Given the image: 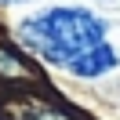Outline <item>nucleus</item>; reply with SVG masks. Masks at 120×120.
Returning <instances> with one entry per match:
<instances>
[{"instance_id": "obj_1", "label": "nucleus", "mask_w": 120, "mask_h": 120, "mask_svg": "<svg viewBox=\"0 0 120 120\" xmlns=\"http://www.w3.org/2000/svg\"><path fill=\"white\" fill-rule=\"evenodd\" d=\"M18 44L37 58L95 80L120 66L116 47L105 37V22L84 8H47L18 22Z\"/></svg>"}, {"instance_id": "obj_2", "label": "nucleus", "mask_w": 120, "mask_h": 120, "mask_svg": "<svg viewBox=\"0 0 120 120\" xmlns=\"http://www.w3.org/2000/svg\"><path fill=\"white\" fill-rule=\"evenodd\" d=\"M15 116L18 120H69L66 113L51 109V105H44V102H22V105H15Z\"/></svg>"}, {"instance_id": "obj_3", "label": "nucleus", "mask_w": 120, "mask_h": 120, "mask_svg": "<svg viewBox=\"0 0 120 120\" xmlns=\"http://www.w3.org/2000/svg\"><path fill=\"white\" fill-rule=\"evenodd\" d=\"M0 76H11V80H33V69L26 66L18 55H11L8 47H0Z\"/></svg>"}, {"instance_id": "obj_4", "label": "nucleus", "mask_w": 120, "mask_h": 120, "mask_svg": "<svg viewBox=\"0 0 120 120\" xmlns=\"http://www.w3.org/2000/svg\"><path fill=\"white\" fill-rule=\"evenodd\" d=\"M0 4H15V0H0Z\"/></svg>"}]
</instances>
